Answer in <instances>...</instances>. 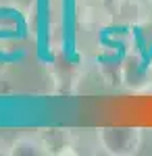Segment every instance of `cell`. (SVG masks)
Returning a JSON list of instances; mask_svg holds the SVG:
<instances>
[{
	"label": "cell",
	"instance_id": "cell-6",
	"mask_svg": "<svg viewBox=\"0 0 152 156\" xmlns=\"http://www.w3.org/2000/svg\"><path fill=\"white\" fill-rule=\"evenodd\" d=\"M98 2H100L102 6H106L108 11H115V6H117V4L121 2V0H98Z\"/></svg>",
	"mask_w": 152,
	"mask_h": 156
},
{
	"label": "cell",
	"instance_id": "cell-2",
	"mask_svg": "<svg viewBox=\"0 0 152 156\" xmlns=\"http://www.w3.org/2000/svg\"><path fill=\"white\" fill-rule=\"evenodd\" d=\"M121 87L131 94L152 92V56L131 48L121 58Z\"/></svg>",
	"mask_w": 152,
	"mask_h": 156
},
{
	"label": "cell",
	"instance_id": "cell-1",
	"mask_svg": "<svg viewBox=\"0 0 152 156\" xmlns=\"http://www.w3.org/2000/svg\"><path fill=\"white\" fill-rule=\"evenodd\" d=\"M96 146L108 156H133L140 152L144 142L142 127L129 125H104L94 131Z\"/></svg>",
	"mask_w": 152,
	"mask_h": 156
},
{
	"label": "cell",
	"instance_id": "cell-7",
	"mask_svg": "<svg viewBox=\"0 0 152 156\" xmlns=\"http://www.w3.org/2000/svg\"><path fill=\"white\" fill-rule=\"evenodd\" d=\"M148 2H150V9H152V0H148Z\"/></svg>",
	"mask_w": 152,
	"mask_h": 156
},
{
	"label": "cell",
	"instance_id": "cell-4",
	"mask_svg": "<svg viewBox=\"0 0 152 156\" xmlns=\"http://www.w3.org/2000/svg\"><path fill=\"white\" fill-rule=\"evenodd\" d=\"M52 154L42 133H25L11 142V156H48Z\"/></svg>",
	"mask_w": 152,
	"mask_h": 156
},
{
	"label": "cell",
	"instance_id": "cell-3",
	"mask_svg": "<svg viewBox=\"0 0 152 156\" xmlns=\"http://www.w3.org/2000/svg\"><path fill=\"white\" fill-rule=\"evenodd\" d=\"M113 17L121 27L136 29L152 19L150 2L148 0H121L113 11Z\"/></svg>",
	"mask_w": 152,
	"mask_h": 156
},
{
	"label": "cell",
	"instance_id": "cell-5",
	"mask_svg": "<svg viewBox=\"0 0 152 156\" xmlns=\"http://www.w3.org/2000/svg\"><path fill=\"white\" fill-rule=\"evenodd\" d=\"M9 154H11V144L0 137V156H9Z\"/></svg>",
	"mask_w": 152,
	"mask_h": 156
}]
</instances>
